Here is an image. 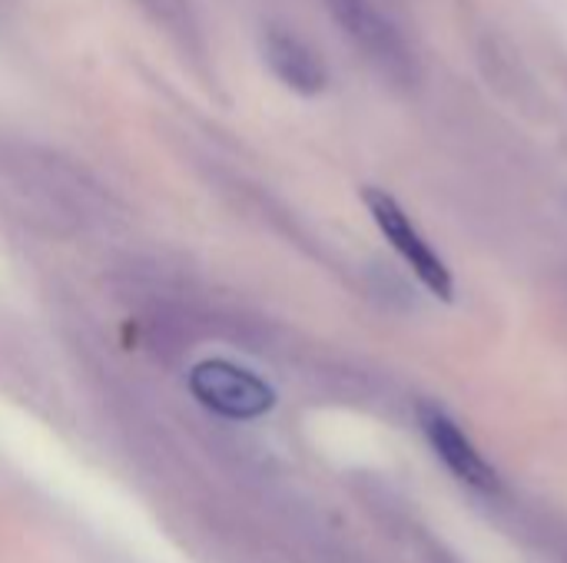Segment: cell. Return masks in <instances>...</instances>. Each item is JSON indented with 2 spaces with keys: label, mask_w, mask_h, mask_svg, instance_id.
<instances>
[{
  "label": "cell",
  "mask_w": 567,
  "mask_h": 563,
  "mask_svg": "<svg viewBox=\"0 0 567 563\" xmlns=\"http://www.w3.org/2000/svg\"><path fill=\"white\" fill-rule=\"evenodd\" d=\"M362 199H365V206H369V216L375 219V226H379V232L389 239V246L402 256V262L419 275V282L432 292V295H439L442 302H452V292H455V285H452V272H449V265H445V259L422 239V232L412 226V219L405 216V209L385 192V189H365L362 192Z\"/></svg>",
  "instance_id": "7a4b0ae2"
},
{
  "label": "cell",
  "mask_w": 567,
  "mask_h": 563,
  "mask_svg": "<svg viewBox=\"0 0 567 563\" xmlns=\"http://www.w3.org/2000/svg\"><path fill=\"white\" fill-rule=\"evenodd\" d=\"M329 10L339 17V23L382 63L385 60H402V46L389 23L372 10L369 0H329Z\"/></svg>",
  "instance_id": "5b68a950"
},
{
  "label": "cell",
  "mask_w": 567,
  "mask_h": 563,
  "mask_svg": "<svg viewBox=\"0 0 567 563\" xmlns=\"http://www.w3.org/2000/svg\"><path fill=\"white\" fill-rule=\"evenodd\" d=\"M189 392L203 408H209L223 418H233V421L262 418L276 405V392L259 375H252L249 368H239L233 362H223V358L199 362L189 372Z\"/></svg>",
  "instance_id": "6da1fadb"
},
{
  "label": "cell",
  "mask_w": 567,
  "mask_h": 563,
  "mask_svg": "<svg viewBox=\"0 0 567 563\" xmlns=\"http://www.w3.org/2000/svg\"><path fill=\"white\" fill-rule=\"evenodd\" d=\"M262 56L269 63V70L292 90L302 96H316L326 90L329 73L322 66V60L292 33L286 30H269L262 37Z\"/></svg>",
  "instance_id": "277c9868"
},
{
  "label": "cell",
  "mask_w": 567,
  "mask_h": 563,
  "mask_svg": "<svg viewBox=\"0 0 567 563\" xmlns=\"http://www.w3.org/2000/svg\"><path fill=\"white\" fill-rule=\"evenodd\" d=\"M422 418V428L435 448V455L452 468L455 478H462L465 484L478 488V491H495L498 488V478L495 471L488 468V461L475 451V445L465 438V431L439 408H422L419 411Z\"/></svg>",
  "instance_id": "3957f363"
}]
</instances>
